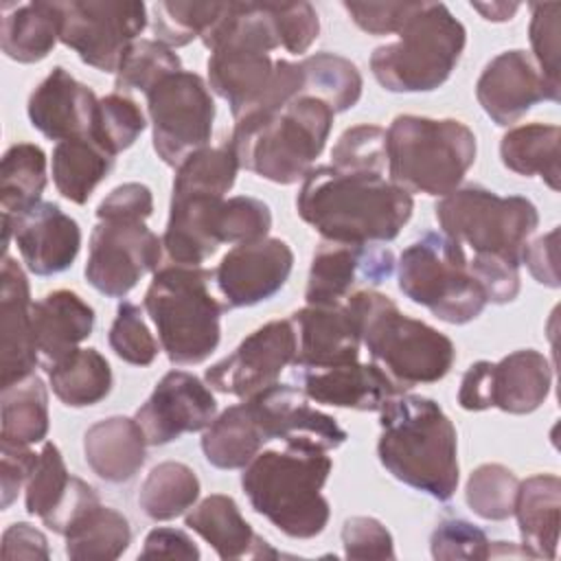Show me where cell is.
<instances>
[{
    "instance_id": "cell-31",
    "label": "cell",
    "mask_w": 561,
    "mask_h": 561,
    "mask_svg": "<svg viewBox=\"0 0 561 561\" xmlns=\"http://www.w3.org/2000/svg\"><path fill=\"white\" fill-rule=\"evenodd\" d=\"M147 438L127 416L96 421L83 434V454L90 469L107 482H127L145 465Z\"/></svg>"
},
{
    "instance_id": "cell-3",
    "label": "cell",
    "mask_w": 561,
    "mask_h": 561,
    "mask_svg": "<svg viewBox=\"0 0 561 561\" xmlns=\"http://www.w3.org/2000/svg\"><path fill=\"white\" fill-rule=\"evenodd\" d=\"M327 449L309 443H285V449L259 451L241 473L252 508L294 539H311L331 517L322 486L331 473Z\"/></svg>"
},
{
    "instance_id": "cell-15",
    "label": "cell",
    "mask_w": 561,
    "mask_h": 561,
    "mask_svg": "<svg viewBox=\"0 0 561 561\" xmlns=\"http://www.w3.org/2000/svg\"><path fill=\"white\" fill-rule=\"evenodd\" d=\"M296 333L289 320H272L252 331L228 357L213 364L204 379L224 394L250 397L280 377L294 364Z\"/></svg>"
},
{
    "instance_id": "cell-55",
    "label": "cell",
    "mask_w": 561,
    "mask_h": 561,
    "mask_svg": "<svg viewBox=\"0 0 561 561\" xmlns=\"http://www.w3.org/2000/svg\"><path fill=\"white\" fill-rule=\"evenodd\" d=\"M471 274L484 289L486 302L504 305L519 294V263L493 254H473L469 261Z\"/></svg>"
},
{
    "instance_id": "cell-9",
    "label": "cell",
    "mask_w": 561,
    "mask_h": 561,
    "mask_svg": "<svg viewBox=\"0 0 561 561\" xmlns=\"http://www.w3.org/2000/svg\"><path fill=\"white\" fill-rule=\"evenodd\" d=\"M399 289L449 324H467L486 307L462 245L443 232L430 230L401 252Z\"/></svg>"
},
{
    "instance_id": "cell-54",
    "label": "cell",
    "mask_w": 561,
    "mask_h": 561,
    "mask_svg": "<svg viewBox=\"0 0 561 561\" xmlns=\"http://www.w3.org/2000/svg\"><path fill=\"white\" fill-rule=\"evenodd\" d=\"M342 546L346 559H394L392 535L375 517H348L342 526Z\"/></svg>"
},
{
    "instance_id": "cell-50",
    "label": "cell",
    "mask_w": 561,
    "mask_h": 561,
    "mask_svg": "<svg viewBox=\"0 0 561 561\" xmlns=\"http://www.w3.org/2000/svg\"><path fill=\"white\" fill-rule=\"evenodd\" d=\"M107 342L123 362L134 366H149L158 355V342L147 329L140 307L129 300L118 302Z\"/></svg>"
},
{
    "instance_id": "cell-48",
    "label": "cell",
    "mask_w": 561,
    "mask_h": 561,
    "mask_svg": "<svg viewBox=\"0 0 561 561\" xmlns=\"http://www.w3.org/2000/svg\"><path fill=\"white\" fill-rule=\"evenodd\" d=\"M331 167L346 173L383 175L386 167V129L379 125L348 127L331 151Z\"/></svg>"
},
{
    "instance_id": "cell-49",
    "label": "cell",
    "mask_w": 561,
    "mask_h": 561,
    "mask_svg": "<svg viewBox=\"0 0 561 561\" xmlns=\"http://www.w3.org/2000/svg\"><path fill=\"white\" fill-rule=\"evenodd\" d=\"M272 228V213L263 199L234 195L224 199L217 217L219 243H250L265 239Z\"/></svg>"
},
{
    "instance_id": "cell-52",
    "label": "cell",
    "mask_w": 561,
    "mask_h": 561,
    "mask_svg": "<svg viewBox=\"0 0 561 561\" xmlns=\"http://www.w3.org/2000/svg\"><path fill=\"white\" fill-rule=\"evenodd\" d=\"M533 18L528 26L535 64L548 85L559 92V2L530 4Z\"/></svg>"
},
{
    "instance_id": "cell-45",
    "label": "cell",
    "mask_w": 561,
    "mask_h": 561,
    "mask_svg": "<svg viewBox=\"0 0 561 561\" xmlns=\"http://www.w3.org/2000/svg\"><path fill=\"white\" fill-rule=\"evenodd\" d=\"M517 486L519 480L508 467L484 462L471 471L465 486V500L478 517L502 522L513 515Z\"/></svg>"
},
{
    "instance_id": "cell-30",
    "label": "cell",
    "mask_w": 561,
    "mask_h": 561,
    "mask_svg": "<svg viewBox=\"0 0 561 561\" xmlns=\"http://www.w3.org/2000/svg\"><path fill=\"white\" fill-rule=\"evenodd\" d=\"M184 524L206 539L219 559H265L278 557L270 543L259 537L243 519L230 495L213 493L191 508Z\"/></svg>"
},
{
    "instance_id": "cell-18",
    "label": "cell",
    "mask_w": 561,
    "mask_h": 561,
    "mask_svg": "<svg viewBox=\"0 0 561 561\" xmlns=\"http://www.w3.org/2000/svg\"><path fill=\"white\" fill-rule=\"evenodd\" d=\"M15 241L26 270L35 276H53L68 270L81 248L79 224L53 202H37L28 210L2 215V250Z\"/></svg>"
},
{
    "instance_id": "cell-4",
    "label": "cell",
    "mask_w": 561,
    "mask_h": 561,
    "mask_svg": "<svg viewBox=\"0 0 561 561\" xmlns=\"http://www.w3.org/2000/svg\"><path fill=\"white\" fill-rule=\"evenodd\" d=\"M333 127V110L309 94L234 121L228 140L239 169L274 184H296L313 169Z\"/></svg>"
},
{
    "instance_id": "cell-39",
    "label": "cell",
    "mask_w": 561,
    "mask_h": 561,
    "mask_svg": "<svg viewBox=\"0 0 561 561\" xmlns=\"http://www.w3.org/2000/svg\"><path fill=\"white\" fill-rule=\"evenodd\" d=\"M0 443L31 447L48 434V392L44 381L31 377L2 388Z\"/></svg>"
},
{
    "instance_id": "cell-14",
    "label": "cell",
    "mask_w": 561,
    "mask_h": 561,
    "mask_svg": "<svg viewBox=\"0 0 561 561\" xmlns=\"http://www.w3.org/2000/svg\"><path fill=\"white\" fill-rule=\"evenodd\" d=\"M162 239L140 219H99L90 237L88 283L107 298L127 296L136 283L160 267Z\"/></svg>"
},
{
    "instance_id": "cell-44",
    "label": "cell",
    "mask_w": 561,
    "mask_h": 561,
    "mask_svg": "<svg viewBox=\"0 0 561 561\" xmlns=\"http://www.w3.org/2000/svg\"><path fill=\"white\" fill-rule=\"evenodd\" d=\"M226 2H156L153 11V35L169 48L191 44L217 22Z\"/></svg>"
},
{
    "instance_id": "cell-20",
    "label": "cell",
    "mask_w": 561,
    "mask_h": 561,
    "mask_svg": "<svg viewBox=\"0 0 561 561\" xmlns=\"http://www.w3.org/2000/svg\"><path fill=\"white\" fill-rule=\"evenodd\" d=\"M263 436V440H309L320 447L335 449L346 440V432L333 416L316 410L309 397L287 383H272L243 401Z\"/></svg>"
},
{
    "instance_id": "cell-8",
    "label": "cell",
    "mask_w": 561,
    "mask_h": 561,
    "mask_svg": "<svg viewBox=\"0 0 561 561\" xmlns=\"http://www.w3.org/2000/svg\"><path fill=\"white\" fill-rule=\"evenodd\" d=\"M465 44L462 22L443 2H421L397 42L375 48L370 70L390 92H432L449 79Z\"/></svg>"
},
{
    "instance_id": "cell-61",
    "label": "cell",
    "mask_w": 561,
    "mask_h": 561,
    "mask_svg": "<svg viewBox=\"0 0 561 561\" xmlns=\"http://www.w3.org/2000/svg\"><path fill=\"white\" fill-rule=\"evenodd\" d=\"M4 559H48V541L42 530L26 522L11 524L2 535Z\"/></svg>"
},
{
    "instance_id": "cell-13",
    "label": "cell",
    "mask_w": 561,
    "mask_h": 561,
    "mask_svg": "<svg viewBox=\"0 0 561 561\" xmlns=\"http://www.w3.org/2000/svg\"><path fill=\"white\" fill-rule=\"evenodd\" d=\"M552 383L548 359L535 348H522L497 364L476 362L462 375L458 403L465 410L500 408L508 414H528L537 410Z\"/></svg>"
},
{
    "instance_id": "cell-21",
    "label": "cell",
    "mask_w": 561,
    "mask_h": 561,
    "mask_svg": "<svg viewBox=\"0 0 561 561\" xmlns=\"http://www.w3.org/2000/svg\"><path fill=\"white\" fill-rule=\"evenodd\" d=\"M557 90L548 85L537 64L526 50H504L493 57L476 83V96L486 116L508 127L541 101H559Z\"/></svg>"
},
{
    "instance_id": "cell-28",
    "label": "cell",
    "mask_w": 561,
    "mask_h": 561,
    "mask_svg": "<svg viewBox=\"0 0 561 561\" xmlns=\"http://www.w3.org/2000/svg\"><path fill=\"white\" fill-rule=\"evenodd\" d=\"M224 197L184 193L171 195V213L162 237V248L173 265H202L221 245L217 239V217Z\"/></svg>"
},
{
    "instance_id": "cell-36",
    "label": "cell",
    "mask_w": 561,
    "mask_h": 561,
    "mask_svg": "<svg viewBox=\"0 0 561 561\" xmlns=\"http://www.w3.org/2000/svg\"><path fill=\"white\" fill-rule=\"evenodd\" d=\"M46 373L55 397L68 408L94 405L112 390V368L96 348H75Z\"/></svg>"
},
{
    "instance_id": "cell-60",
    "label": "cell",
    "mask_w": 561,
    "mask_h": 561,
    "mask_svg": "<svg viewBox=\"0 0 561 561\" xmlns=\"http://www.w3.org/2000/svg\"><path fill=\"white\" fill-rule=\"evenodd\" d=\"M142 559H199V548L180 528H153L142 543Z\"/></svg>"
},
{
    "instance_id": "cell-34",
    "label": "cell",
    "mask_w": 561,
    "mask_h": 561,
    "mask_svg": "<svg viewBox=\"0 0 561 561\" xmlns=\"http://www.w3.org/2000/svg\"><path fill=\"white\" fill-rule=\"evenodd\" d=\"M112 167L114 156L90 136L61 140L53 149V182L61 197L72 204H85Z\"/></svg>"
},
{
    "instance_id": "cell-23",
    "label": "cell",
    "mask_w": 561,
    "mask_h": 561,
    "mask_svg": "<svg viewBox=\"0 0 561 561\" xmlns=\"http://www.w3.org/2000/svg\"><path fill=\"white\" fill-rule=\"evenodd\" d=\"M0 388L31 377L39 362L28 278L7 254L0 272Z\"/></svg>"
},
{
    "instance_id": "cell-29",
    "label": "cell",
    "mask_w": 561,
    "mask_h": 561,
    "mask_svg": "<svg viewBox=\"0 0 561 561\" xmlns=\"http://www.w3.org/2000/svg\"><path fill=\"white\" fill-rule=\"evenodd\" d=\"M94 327V309L70 289H55L33 302V335L44 368L72 353Z\"/></svg>"
},
{
    "instance_id": "cell-62",
    "label": "cell",
    "mask_w": 561,
    "mask_h": 561,
    "mask_svg": "<svg viewBox=\"0 0 561 561\" xmlns=\"http://www.w3.org/2000/svg\"><path fill=\"white\" fill-rule=\"evenodd\" d=\"M471 9H476L489 22H506V20H513V15L519 11V4L517 2H471Z\"/></svg>"
},
{
    "instance_id": "cell-17",
    "label": "cell",
    "mask_w": 561,
    "mask_h": 561,
    "mask_svg": "<svg viewBox=\"0 0 561 561\" xmlns=\"http://www.w3.org/2000/svg\"><path fill=\"white\" fill-rule=\"evenodd\" d=\"M291 267V248L283 239L265 237L228 250L213 270V280L228 309L252 307L278 294Z\"/></svg>"
},
{
    "instance_id": "cell-5",
    "label": "cell",
    "mask_w": 561,
    "mask_h": 561,
    "mask_svg": "<svg viewBox=\"0 0 561 561\" xmlns=\"http://www.w3.org/2000/svg\"><path fill=\"white\" fill-rule=\"evenodd\" d=\"M344 302L357 320L368 355L401 392L434 383L451 370L454 342L438 329L403 316L386 294L362 289Z\"/></svg>"
},
{
    "instance_id": "cell-51",
    "label": "cell",
    "mask_w": 561,
    "mask_h": 561,
    "mask_svg": "<svg viewBox=\"0 0 561 561\" xmlns=\"http://www.w3.org/2000/svg\"><path fill=\"white\" fill-rule=\"evenodd\" d=\"M430 550L432 557L440 561H482L491 557V541L476 524L460 517H449L434 528Z\"/></svg>"
},
{
    "instance_id": "cell-57",
    "label": "cell",
    "mask_w": 561,
    "mask_h": 561,
    "mask_svg": "<svg viewBox=\"0 0 561 561\" xmlns=\"http://www.w3.org/2000/svg\"><path fill=\"white\" fill-rule=\"evenodd\" d=\"M153 213V195L140 182H125L99 204L96 219H140Z\"/></svg>"
},
{
    "instance_id": "cell-6",
    "label": "cell",
    "mask_w": 561,
    "mask_h": 561,
    "mask_svg": "<svg viewBox=\"0 0 561 561\" xmlns=\"http://www.w3.org/2000/svg\"><path fill=\"white\" fill-rule=\"evenodd\" d=\"M390 182L425 195H449L476 162V136L456 118L397 116L386 131Z\"/></svg>"
},
{
    "instance_id": "cell-22",
    "label": "cell",
    "mask_w": 561,
    "mask_h": 561,
    "mask_svg": "<svg viewBox=\"0 0 561 561\" xmlns=\"http://www.w3.org/2000/svg\"><path fill=\"white\" fill-rule=\"evenodd\" d=\"M296 333V370H320L359 359V327L346 302L307 305L289 318Z\"/></svg>"
},
{
    "instance_id": "cell-25",
    "label": "cell",
    "mask_w": 561,
    "mask_h": 561,
    "mask_svg": "<svg viewBox=\"0 0 561 561\" xmlns=\"http://www.w3.org/2000/svg\"><path fill=\"white\" fill-rule=\"evenodd\" d=\"M96 94L66 68L55 66L31 92L26 114L31 125L50 140L90 136L96 114Z\"/></svg>"
},
{
    "instance_id": "cell-35",
    "label": "cell",
    "mask_w": 561,
    "mask_h": 561,
    "mask_svg": "<svg viewBox=\"0 0 561 561\" xmlns=\"http://www.w3.org/2000/svg\"><path fill=\"white\" fill-rule=\"evenodd\" d=\"M559 140L557 125L528 123L513 127L500 142V158L517 175H539L552 191H559Z\"/></svg>"
},
{
    "instance_id": "cell-37",
    "label": "cell",
    "mask_w": 561,
    "mask_h": 561,
    "mask_svg": "<svg viewBox=\"0 0 561 561\" xmlns=\"http://www.w3.org/2000/svg\"><path fill=\"white\" fill-rule=\"evenodd\" d=\"M265 445L245 403L226 408L204 430L202 451L217 469H243Z\"/></svg>"
},
{
    "instance_id": "cell-40",
    "label": "cell",
    "mask_w": 561,
    "mask_h": 561,
    "mask_svg": "<svg viewBox=\"0 0 561 561\" xmlns=\"http://www.w3.org/2000/svg\"><path fill=\"white\" fill-rule=\"evenodd\" d=\"M46 188V153L33 142L11 145L0 164V208L15 217L37 202Z\"/></svg>"
},
{
    "instance_id": "cell-1",
    "label": "cell",
    "mask_w": 561,
    "mask_h": 561,
    "mask_svg": "<svg viewBox=\"0 0 561 561\" xmlns=\"http://www.w3.org/2000/svg\"><path fill=\"white\" fill-rule=\"evenodd\" d=\"M296 208L324 241L386 243L412 217L414 199L383 175L346 173L327 164L305 175Z\"/></svg>"
},
{
    "instance_id": "cell-24",
    "label": "cell",
    "mask_w": 561,
    "mask_h": 561,
    "mask_svg": "<svg viewBox=\"0 0 561 561\" xmlns=\"http://www.w3.org/2000/svg\"><path fill=\"white\" fill-rule=\"evenodd\" d=\"M26 513L39 517L50 530H66L92 506L101 504L94 486L70 476L55 443H44L37 465L26 482Z\"/></svg>"
},
{
    "instance_id": "cell-7",
    "label": "cell",
    "mask_w": 561,
    "mask_h": 561,
    "mask_svg": "<svg viewBox=\"0 0 561 561\" xmlns=\"http://www.w3.org/2000/svg\"><path fill=\"white\" fill-rule=\"evenodd\" d=\"M210 280L213 272L202 265L171 263L153 272L145 311L173 364H199L219 344V320L228 307L210 294Z\"/></svg>"
},
{
    "instance_id": "cell-26",
    "label": "cell",
    "mask_w": 561,
    "mask_h": 561,
    "mask_svg": "<svg viewBox=\"0 0 561 561\" xmlns=\"http://www.w3.org/2000/svg\"><path fill=\"white\" fill-rule=\"evenodd\" d=\"M294 375L300 379V390L309 401L333 408L379 412L390 399L401 394L375 362L362 364L357 359L320 370H296Z\"/></svg>"
},
{
    "instance_id": "cell-43",
    "label": "cell",
    "mask_w": 561,
    "mask_h": 561,
    "mask_svg": "<svg viewBox=\"0 0 561 561\" xmlns=\"http://www.w3.org/2000/svg\"><path fill=\"white\" fill-rule=\"evenodd\" d=\"M239 162L230 151L228 142L221 147H204L191 153L178 169L173 178V193H199L224 197L237 180Z\"/></svg>"
},
{
    "instance_id": "cell-41",
    "label": "cell",
    "mask_w": 561,
    "mask_h": 561,
    "mask_svg": "<svg viewBox=\"0 0 561 561\" xmlns=\"http://www.w3.org/2000/svg\"><path fill=\"white\" fill-rule=\"evenodd\" d=\"M197 497L199 480L195 471L184 462L164 460L147 473L138 493V504L147 517L167 522L193 508Z\"/></svg>"
},
{
    "instance_id": "cell-33",
    "label": "cell",
    "mask_w": 561,
    "mask_h": 561,
    "mask_svg": "<svg viewBox=\"0 0 561 561\" xmlns=\"http://www.w3.org/2000/svg\"><path fill=\"white\" fill-rule=\"evenodd\" d=\"M59 39L57 2L2 4L0 46L18 64H35L48 57Z\"/></svg>"
},
{
    "instance_id": "cell-32",
    "label": "cell",
    "mask_w": 561,
    "mask_h": 561,
    "mask_svg": "<svg viewBox=\"0 0 561 561\" xmlns=\"http://www.w3.org/2000/svg\"><path fill=\"white\" fill-rule=\"evenodd\" d=\"M559 513L561 480L554 473H537L519 482L513 515L517 517L522 546L535 557H557Z\"/></svg>"
},
{
    "instance_id": "cell-2",
    "label": "cell",
    "mask_w": 561,
    "mask_h": 561,
    "mask_svg": "<svg viewBox=\"0 0 561 561\" xmlns=\"http://www.w3.org/2000/svg\"><path fill=\"white\" fill-rule=\"evenodd\" d=\"M379 416V462L399 482L447 502L460 480L458 434L443 408L421 394H397Z\"/></svg>"
},
{
    "instance_id": "cell-11",
    "label": "cell",
    "mask_w": 561,
    "mask_h": 561,
    "mask_svg": "<svg viewBox=\"0 0 561 561\" xmlns=\"http://www.w3.org/2000/svg\"><path fill=\"white\" fill-rule=\"evenodd\" d=\"M147 112L158 158L178 169L191 153L208 147L215 101L206 81L188 70L160 79L147 92Z\"/></svg>"
},
{
    "instance_id": "cell-56",
    "label": "cell",
    "mask_w": 561,
    "mask_h": 561,
    "mask_svg": "<svg viewBox=\"0 0 561 561\" xmlns=\"http://www.w3.org/2000/svg\"><path fill=\"white\" fill-rule=\"evenodd\" d=\"M421 2H344L351 20L370 35L399 33Z\"/></svg>"
},
{
    "instance_id": "cell-12",
    "label": "cell",
    "mask_w": 561,
    "mask_h": 561,
    "mask_svg": "<svg viewBox=\"0 0 561 561\" xmlns=\"http://www.w3.org/2000/svg\"><path fill=\"white\" fill-rule=\"evenodd\" d=\"M59 42L101 72H116L125 50L147 26L142 2L70 0L57 2Z\"/></svg>"
},
{
    "instance_id": "cell-27",
    "label": "cell",
    "mask_w": 561,
    "mask_h": 561,
    "mask_svg": "<svg viewBox=\"0 0 561 561\" xmlns=\"http://www.w3.org/2000/svg\"><path fill=\"white\" fill-rule=\"evenodd\" d=\"M276 59L241 44H221L208 57V85L228 101L234 121L250 114L267 92Z\"/></svg>"
},
{
    "instance_id": "cell-47",
    "label": "cell",
    "mask_w": 561,
    "mask_h": 561,
    "mask_svg": "<svg viewBox=\"0 0 561 561\" xmlns=\"http://www.w3.org/2000/svg\"><path fill=\"white\" fill-rule=\"evenodd\" d=\"M145 127L147 121L138 103L121 92H114L99 99L90 138L107 153L116 156L131 147Z\"/></svg>"
},
{
    "instance_id": "cell-46",
    "label": "cell",
    "mask_w": 561,
    "mask_h": 561,
    "mask_svg": "<svg viewBox=\"0 0 561 561\" xmlns=\"http://www.w3.org/2000/svg\"><path fill=\"white\" fill-rule=\"evenodd\" d=\"M178 70H182V64L173 48L158 39H136L118 64L114 85L118 92L140 90L147 94L160 79Z\"/></svg>"
},
{
    "instance_id": "cell-58",
    "label": "cell",
    "mask_w": 561,
    "mask_h": 561,
    "mask_svg": "<svg viewBox=\"0 0 561 561\" xmlns=\"http://www.w3.org/2000/svg\"><path fill=\"white\" fill-rule=\"evenodd\" d=\"M39 454L24 445L0 443V484H2V508H9L20 489L26 486Z\"/></svg>"
},
{
    "instance_id": "cell-53",
    "label": "cell",
    "mask_w": 561,
    "mask_h": 561,
    "mask_svg": "<svg viewBox=\"0 0 561 561\" xmlns=\"http://www.w3.org/2000/svg\"><path fill=\"white\" fill-rule=\"evenodd\" d=\"M272 22L280 46L291 55H302L318 39L320 20L309 2H270Z\"/></svg>"
},
{
    "instance_id": "cell-38",
    "label": "cell",
    "mask_w": 561,
    "mask_h": 561,
    "mask_svg": "<svg viewBox=\"0 0 561 561\" xmlns=\"http://www.w3.org/2000/svg\"><path fill=\"white\" fill-rule=\"evenodd\" d=\"M66 554L72 561H114L131 541V528L123 513L96 504L66 530Z\"/></svg>"
},
{
    "instance_id": "cell-59",
    "label": "cell",
    "mask_w": 561,
    "mask_h": 561,
    "mask_svg": "<svg viewBox=\"0 0 561 561\" xmlns=\"http://www.w3.org/2000/svg\"><path fill=\"white\" fill-rule=\"evenodd\" d=\"M557 241H559V228H552L550 232L526 243L522 250V263H526L533 278L552 289L559 287V265H557L559 243Z\"/></svg>"
},
{
    "instance_id": "cell-16",
    "label": "cell",
    "mask_w": 561,
    "mask_h": 561,
    "mask_svg": "<svg viewBox=\"0 0 561 561\" xmlns=\"http://www.w3.org/2000/svg\"><path fill=\"white\" fill-rule=\"evenodd\" d=\"M394 272L392 250L379 243L322 241L311 259L307 305H337L351 294L386 283Z\"/></svg>"
},
{
    "instance_id": "cell-42",
    "label": "cell",
    "mask_w": 561,
    "mask_h": 561,
    "mask_svg": "<svg viewBox=\"0 0 561 561\" xmlns=\"http://www.w3.org/2000/svg\"><path fill=\"white\" fill-rule=\"evenodd\" d=\"M305 75L302 94L324 101L333 114L351 110L362 96V75L357 66L333 53H316L300 61Z\"/></svg>"
},
{
    "instance_id": "cell-10",
    "label": "cell",
    "mask_w": 561,
    "mask_h": 561,
    "mask_svg": "<svg viewBox=\"0 0 561 561\" xmlns=\"http://www.w3.org/2000/svg\"><path fill=\"white\" fill-rule=\"evenodd\" d=\"M443 234L469 245L473 254H493L522 263V250L539 226L535 204L519 195L502 197L484 186H462L436 204Z\"/></svg>"
},
{
    "instance_id": "cell-19",
    "label": "cell",
    "mask_w": 561,
    "mask_h": 561,
    "mask_svg": "<svg viewBox=\"0 0 561 561\" xmlns=\"http://www.w3.org/2000/svg\"><path fill=\"white\" fill-rule=\"evenodd\" d=\"M217 416L210 388L186 370H169L136 410L147 445H167L186 432L206 430Z\"/></svg>"
}]
</instances>
